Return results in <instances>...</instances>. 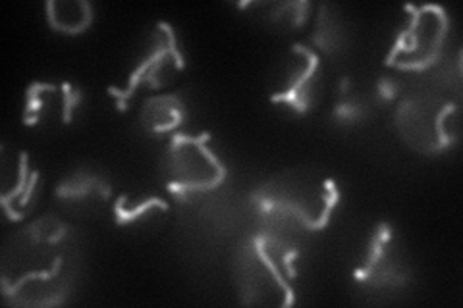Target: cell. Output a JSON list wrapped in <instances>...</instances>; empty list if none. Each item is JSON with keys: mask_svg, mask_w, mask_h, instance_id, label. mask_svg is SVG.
Segmentation results:
<instances>
[{"mask_svg": "<svg viewBox=\"0 0 463 308\" xmlns=\"http://www.w3.org/2000/svg\"><path fill=\"white\" fill-rule=\"evenodd\" d=\"M68 236V228L54 216H45L29 224L16 238V277L3 280L5 297L20 304L24 295H32L27 304H62L70 280L62 274L66 257L58 245Z\"/></svg>", "mask_w": 463, "mask_h": 308, "instance_id": "1", "label": "cell"}, {"mask_svg": "<svg viewBox=\"0 0 463 308\" xmlns=\"http://www.w3.org/2000/svg\"><path fill=\"white\" fill-rule=\"evenodd\" d=\"M340 201L332 178H318L313 172L289 170L253 193V202L265 216L298 222L309 231L325 229Z\"/></svg>", "mask_w": 463, "mask_h": 308, "instance_id": "2", "label": "cell"}, {"mask_svg": "<svg viewBox=\"0 0 463 308\" xmlns=\"http://www.w3.org/2000/svg\"><path fill=\"white\" fill-rule=\"evenodd\" d=\"M211 134L174 135L166 151L168 191L178 199L207 193L226 180V166L209 149Z\"/></svg>", "mask_w": 463, "mask_h": 308, "instance_id": "3", "label": "cell"}, {"mask_svg": "<svg viewBox=\"0 0 463 308\" xmlns=\"http://www.w3.org/2000/svg\"><path fill=\"white\" fill-rule=\"evenodd\" d=\"M405 10L411 14L410 23L400 32L384 62L398 70L423 71L440 58L450 20L437 5H408Z\"/></svg>", "mask_w": 463, "mask_h": 308, "instance_id": "4", "label": "cell"}, {"mask_svg": "<svg viewBox=\"0 0 463 308\" xmlns=\"http://www.w3.org/2000/svg\"><path fill=\"white\" fill-rule=\"evenodd\" d=\"M454 114V102H444L432 95H413L400 102L396 126L413 151L437 154L456 143V134L448 124Z\"/></svg>", "mask_w": 463, "mask_h": 308, "instance_id": "5", "label": "cell"}, {"mask_svg": "<svg viewBox=\"0 0 463 308\" xmlns=\"http://www.w3.org/2000/svg\"><path fill=\"white\" fill-rule=\"evenodd\" d=\"M238 285L243 304H296L294 287L272 258L263 236H255L238 257Z\"/></svg>", "mask_w": 463, "mask_h": 308, "instance_id": "6", "label": "cell"}, {"mask_svg": "<svg viewBox=\"0 0 463 308\" xmlns=\"http://www.w3.org/2000/svg\"><path fill=\"white\" fill-rule=\"evenodd\" d=\"M185 68L184 56L178 49V39L170 23L158 22L156 32L153 35V45L149 54L143 58L139 66L129 76V83L126 89H116L109 87V93L118 98V110H126L128 100L134 97L139 87L147 85L151 89H163L168 83L174 71Z\"/></svg>", "mask_w": 463, "mask_h": 308, "instance_id": "7", "label": "cell"}, {"mask_svg": "<svg viewBox=\"0 0 463 308\" xmlns=\"http://www.w3.org/2000/svg\"><path fill=\"white\" fill-rule=\"evenodd\" d=\"M359 284L371 287H396L403 285L410 277V268L398 253L390 224L376 226L369 241L365 264L354 272Z\"/></svg>", "mask_w": 463, "mask_h": 308, "instance_id": "8", "label": "cell"}, {"mask_svg": "<svg viewBox=\"0 0 463 308\" xmlns=\"http://www.w3.org/2000/svg\"><path fill=\"white\" fill-rule=\"evenodd\" d=\"M81 102V93L74 89L68 81L54 83H33L27 87L24 124L33 127L39 124H51L58 120L61 124H70L71 114Z\"/></svg>", "mask_w": 463, "mask_h": 308, "instance_id": "9", "label": "cell"}, {"mask_svg": "<svg viewBox=\"0 0 463 308\" xmlns=\"http://www.w3.org/2000/svg\"><path fill=\"white\" fill-rule=\"evenodd\" d=\"M298 54L301 56L299 62L288 71V81L280 91L270 95V102H284L292 110L306 114L309 112L317 102V91L321 79H318V66H321V58L318 54L306 45H294Z\"/></svg>", "mask_w": 463, "mask_h": 308, "instance_id": "10", "label": "cell"}, {"mask_svg": "<svg viewBox=\"0 0 463 308\" xmlns=\"http://www.w3.org/2000/svg\"><path fill=\"white\" fill-rule=\"evenodd\" d=\"M185 118V105L180 95H153L145 98L139 122L153 135L170 134L178 129Z\"/></svg>", "mask_w": 463, "mask_h": 308, "instance_id": "11", "label": "cell"}, {"mask_svg": "<svg viewBox=\"0 0 463 308\" xmlns=\"http://www.w3.org/2000/svg\"><path fill=\"white\" fill-rule=\"evenodd\" d=\"M45 12L49 25L64 35H80L93 23V6L87 0H71V3L49 0Z\"/></svg>", "mask_w": 463, "mask_h": 308, "instance_id": "12", "label": "cell"}, {"mask_svg": "<svg viewBox=\"0 0 463 308\" xmlns=\"http://www.w3.org/2000/svg\"><path fill=\"white\" fill-rule=\"evenodd\" d=\"M56 197L68 201H87V199H109L110 187L100 175L78 170L66 180L56 185Z\"/></svg>", "mask_w": 463, "mask_h": 308, "instance_id": "13", "label": "cell"}, {"mask_svg": "<svg viewBox=\"0 0 463 308\" xmlns=\"http://www.w3.org/2000/svg\"><path fill=\"white\" fill-rule=\"evenodd\" d=\"M311 41L317 49H321L328 54L340 51L345 45L342 22L338 18V14L335 12V8H332L330 5L321 6V14H318V18H317L315 33H313Z\"/></svg>", "mask_w": 463, "mask_h": 308, "instance_id": "14", "label": "cell"}, {"mask_svg": "<svg viewBox=\"0 0 463 308\" xmlns=\"http://www.w3.org/2000/svg\"><path fill=\"white\" fill-rule=\"evenodd\" d=\"M309 10H311L309 3H280V5H274L270 20L274 23L286 25V27H301L307 22Z\"/></svg>", "mask_w": 463, "mask_h": 308, "instance_id": "15", "label": "cell"}, {"mask_svg": "<svg viewBox=\"0 0 463 308\" xmlns=\"http://www.w3.org/2000/svg\"><path fill=\"white\" fill-rule=\"evenodd\" d=\"M153 207H158L161 210H168V202L166 201H163V199H147V201H143L141 204H137V207L134 209V210H128L124 204H122V201L118 199L116 201V207H114V212H116V222H118L120 226H128V224H132V222H136V219L139 218V216H143L145 212L147 210H151Z\"/></svg>", "mask_w": 463, "mask_h": 308, "instance_id": "16", "label": "cell"}, {"mask_svg": "<svg viewBox=\"0 0 463 308\" xmlns=\"http://www.w3.org/2000/svg\"><path fill=\"white\" fill-rule=\"evenodd\" d=\"M29 180H32V168H29V156L27 153H20V164H18V185L14 187L10 193H5L3 197H0V201H3V207L6 212L12 210L14 204H16V201L25 193V189L29 185Z\"/></svg>", "mask_w": 463, "mask_h": 308, "instance_id": "17", "label": "cell"}, {"mask_svg": "<svg viewBox=\"0 0 463 308\" xmlns=\"http://www.w3.org/2000/svg\"><path fill=\"white\" fill-rule=\"evenodd\" d=\"M335 118L344 124H355L365 118V107L355 98H344L335 107Z\"/></svg>", "mask_w": 463, "mask_h": 308, "instance_id": "18", "label": "cell"}, {"mask_svg": "<svg viewBox=\"0 0 463 308\" xmlns=\"http://www.w3.org/2000/svg\"><path fill=\"white\" fill-rule=\"evenodd\" d=\"M376 91H379L383 100H392L398 95V83L388 78H381L376 83Z\"/></svg>", "mask_w": 463, "mask_h": 308, "instance_id": "19", "label": "cell"}]
</instances>
